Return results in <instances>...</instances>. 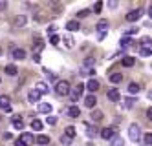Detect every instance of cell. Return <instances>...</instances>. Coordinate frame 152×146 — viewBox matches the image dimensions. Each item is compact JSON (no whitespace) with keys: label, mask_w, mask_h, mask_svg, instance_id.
Here are the masks:
<instances>
[{"label":"cell","mask_w":152,"mask_h":146,"mask_svg":"<svg viewBox=\"0 0 152 146\" xmlns=\"http://www.w3.org/2000/svg\"><path fill=\"white\" fill-rule=\"evenodd\" d=\"M55 93L59 97H66L70 93V82L68 81H57V84H55Z\"/></svg>","instance_id":"cell-2"},{"label":"cell","mask_w":152,"mask_h":146,"mask_svg":"<svg viewBox=\"0 0 152 146\" xmlns=\"http://www.w3.org/2000/svg\"><path fill=\"white\" fill-rule=\"evenodd\" d=\"M136 33H137V28H128V29L125 31V35L130 37V35H136Z\"/></svg>","instance_id":"cell-39"},{"label":"cell","mask_w":152,"mask_h":146,"mask_svg":"<svg viewBox=\"0 0 152 146\" xmlns=\"http://www.w3.org/2000/svg\"><path fill=\"white\" fill-rule=\"evenodd\" d=\"M128 139L137 142L141 139V126L137 124V122H132V124L128 126Z\"/></svg>","instance_id":"cell-1"},{"label":"cell","mask_w":152,"mask_h":146,"mask_svg":"<svg viewBox=\"0 0 152 146\" xmlns=\"http://www.w3.org/2000/svg\"><path fill=\"white\" fill-rule=\"evenodd\" d=\"M83 89H84V86L83 84H77L75 88H70V99H72V102H77V100L81 99V95H83Z\"/></svg>","instance_id":"cell-3"},{"label":"cell","mask_w":152,"mask_h":146,"mask_svg":"<svg viewBox=\"0 0 152 146\" xmlns=\"http://www.w3.org/2000/svg\"><path fill=\"white\" fill-rule=\"evenodd\" d=\"M106 97H108V99H110V100H112V102H119V100H121V95H119V92H117V89H115V88H112V89H110V92H108V93H106Z\"/></svg>","instance_id":"cell-13"},{"label":"cell","mask_w":152,"mask_h":146,"mask_svg":"<svg viewBox=\"0 0 152 146\" xmlns=\"http://www.w3.org/2000/svg\"><path fill=\"white\" fill-rule=\"evenodd\" d=\"M33 48H35V51H33V53H40L42 49H44V42H42V38H37V40H35Z\"/></svg>","instance_id":"cell-26"},{"label":"cell","mask_w":152,"mask_h":146,"mask_svg":"<svg viewBox=\"0 0 152 146\" xmlns=\"http://www.w3.org/2000/svg\"><path fill=\"white\" fill-rule=\"evenodd\" d=\"M15 146H26V144L20 141V139H17V141H15Z\"/></svg>","instance_id":"cell-47"},{"label":"cell","mask_w":152,"mask_h":146,"mask_svg":"<svg viewBox=\"0 0 152 146\" xmlns=\"http://www.w3.org/2000/svg\"><path fill=\"white\" fill-rule=\"evenodd\" d=\"M88 15H90V9H83V11L77 13V18H84V17H88Z\"/></svg>","instance_id":"cell-38"},{"label":"cell","mask_w":152,"mask_h":146,"mask_svg":"<svg viewBox=\"0 0 152 146\" xmlns=\"http://www.w3.org/2000/svg\"><path fill=\"white\" fill-rule=\"evenodd\" d=\"M150 48H139V55L141 57H150Z\"/></svg>","instance_id":"cell-34"},{"label":"cell","mask_w":152,"mask_h":146,"mask_svg":"<svg viewBox=\"0 0 152 146\" xmlns=\"http://www.w3.org/2000/svg\"><path fill=\"white\" fill-rule=\"evenodd\" d=\"M123 102H125V108H132V106H134V102H136V100L128 97V99H125V100H123Z\"/></svg>","instance_id":"cell-37"},{"label":"cell","mask_w":152,"mask_h":146,"mask_svg":"<svg viewBox=\"0 0 152 146\" xmlns=\"http://www.w3.org/2000/svg\"><path fill=\"white\" fill-rule=\"evenodd\" d=\"M119 44H121V48H123V49H126V48H130V46H132L134 42L130 40L128 37H125V38H121V42H119Z\"/></svg>","instance_id":"cell-31"},{"label":"cell","mask_w":152,"mask_h":146,"mask_svg":"<svg viewBox=\"0 0 152 146\" xmlns=\"http://www.w3.org/2000/svg\"><path fill=\"white\" fill-rule=\"evenodd\" d=\"M44 75H46V78H48L50 82H53V81H57V75L53 73V71H50V70H46V68H44Z\"/></svg>","instance_id":"cell-32"},{"label":"cell","mask_w":152,"mask_h":146,"mask_svg":"<svg viewBox=\"0 0 152 146\" xmlns=\"http://www.w3.org/2000/svg\"><path fill=\"white\" fill-rule=\"evenodd\" d=\"M66 113H68L72 119H79V117H81V110H79V106H70Z\"/></svg>","instance_id":"cell-14"},{"label":"cell","mask_w":152,"mask_h":146,"mask_svg":"<svg viewBox=\"0 0 152 146\" xmlns=\"http://www.w3.org/2000/svg\"><path fill=\"white\" fill-rule=\"evenodd\" d=\"M13 128L20 130V131L24 130V122H22V119H20V115H13Z\"/></svg>","instance_id":"cell-17"},{"label":"cell","mask_w":152,"mask_h":146,"mask_svg":"<svg viewBox=\"0 0 152 146\" xmlns=\"http://www.w3.org/2000/svg\"><path fill=\"white\" fill-rule=\"evenodd\" d=\"M66 29H68V31H79L81 26H79L77 20H70V22H66Z\"/></svg>","instance_id":"cell-20"},{"label":"cell","mask_w":152,"mask_h":146,"mask_svg":"<svg viewBox=\"0 0 152 146\" xmlns=\"http://www.w3.org/2000/svg\"><path fill=\"white\" fill-rule=\"evenodd\" d=\"M61 142H62V144H70V142H72V139H68L66 135H62V137H61Z\"/></svg>","instance_id":"cell-43"},{"label":"cell","mask_w":152,"mask_h":146,"mask_svg":"<svg viewBox=\"0 0 152 146\" xmlns=\"http://www.w3.org/2000/svg\"><path fill=\"white\" fill-rule=\"evenodd\" d=\"M101 9H103V2H97V4L94 6V11H95V13H101Z\"/></svg>","instance_id":"cell-42"},{"label":"cell","mask_w":152,"mask_h":146,"mask_svg":"<svg viewBox=\"0 0 152 146\" xmlns=\"http://www.w3.org/2000/svg\"><path fill=\"white\" fill-rule=\"evenodd\" d=\"M2 137H4V141H11V139H13V135H11V133H4Z\"/></svg>","instance_id":"cell-46"},{"label":"cell","mask_w":152,"mask_h":146,"mask_svg":"<svg viewBox=\"0 0 152 146\" xmlns=\"http://www.w3.org/2000/svg\"><path fill=\"white\" fill-rule=\"evenodd\" d=\"M95 104H97V97H95L94 93L86 95V99H84V106H86V108H95Z\"/></svg>","instance_id":"cell-10"},{"label":"cell","mask_w":152,"mask_h":146,"mask_svg":"<svg viewBox=\"0 0 152 146\" xmlns=\"http://www.w3.org/2000/svg\"><path fill=\"white\" fill-rule=\"evenodd\" d=\"M55 29H57V26H50L48 28V35H55Z\"/></svg>","instance_id":"cell-45"},{"label":"cell","mask_w":152,"mask_h":146,"mask_svg":"<svg viewBox=\"0 0 152 146\" xmlns=\"http://www.w3.org/2000/svg\"><path fill=\"white\" fill-rule=\"evenodd\" d=\"M6 73H7L9 77H15V75L18 73V70H17V66H15V64H9V66H6Z\"/></svg>","instance_id":"cell-25"},{"label":"cell","mask_w":152,"mask_h":146,"mask_svg":"<svg viewBox=\"0 0 152 146\" xmlns=\"http://www.w3.org/2000/svg\"><path fill=\"white\" fill-rule=\"evenodd\" d=\"M90 117H92V121H94V122H101L104 115H103V111H101V110H94Z\"/></svg>","instance_id":"cell-21"},{"label":"cell","mask_w":152,"mask_h":146,"mask_svg":"<svg viewBox=\"0 0 152 146\" xmlns=\"http://www.w3.org/2000/svg\"><path fill=\"white\" fill-rule=\"evenodd\" d=\"M108 26H110V24H108V20H106V18H101V20L95 24V29L99 31V33H106V31H108Z\"/></svg>","instance_id":"cell-8"},{"label":"cell","mask_w":152,"mask_h":146,"mask_svg":"<svg viewBox=\"0 0 152 146\" xmlns=\"http://www.w3.org/2000/svg\"><path fill=\"white\" fill-rule=\"evenodd\" d=\"M6 7H7V4H6V2H0V9H6Z\"/></svg>","instance_id":"cell-49"},{"label":"cell","mask_w":152,"mask_h":146,"mask_svg":"<svg viewBox=\"0 0 152 146\" xmlns=\"http://www.w3.org/2000/svg\"><path fill=\"white\" fill-rule=\"evenodd\" d=\"M94 64H95V59H92V57H88V59L84 60V66H86V68H88V66H94ZM86 68H84V70H86Z\"/></svg>","instance_id":"cell-41"},{"label":"cell","mask_w":152,"mask_h":146,"mask_svg":"<svg viewBox=\"0 0 152 146\" xmlns=\"http://www.w3.org/2000/svg\"><path fill=\"white\" fill-rule=\"evenodd\" d=\"M35 142L40 144V146H46V144H50V137L48 135H37L35 137Z\"/></svg>","instance_id":"cell-24"},{"label":"cell","mask_w":152,"mask_h":146,"mask_svg":"<svg viewBox=\"0 0 152 146\" xmlns=\"http://www.w3.org/2000/svg\"><path fill=\"white\" fill-rule=\"evenodd\" d=\"M59 40H61V37H59V35H51V37H50V44H53V46H57Z\"/></svg>","instance_id":"cell-36"},{"label":"cell","mask_w":152,"mask_h":146,"mask_svg":"<svg viewBox=\"0 0 152 146\" xmlns=\"http://www.w3.org/2000/svg\"><path fill=\"white\" fill-rule=\"evenodd\" d=\"M99 135H101V137H103L104 141H110V139H112V137L115 135V130H114L112 126H108V128H103V130L99 131Z\"/></svg>","instance_id":"cell-4"},{"label":"cell","mask_w":152,"mask_h":146,"mask_svg":"<svg viewBox=\"0 0 152 146\" xmlns=\"http://www.w3.org/2000/svg\"><path fill=\"white\" fill-rule=\"evenodd\" d=\"M26 20H28L26 15H18V17L15 18V22H13V26H15V28H22V26L26 24Z\"/></svg>","instance_id":"cell-22"},{"label":"cell","mask_w":152,"mask_h":146,"mask_svg":"<svg viewBox=\"0 0 152 146\" xmlns=\"http://www.w3.org/2000/svg\"><path fill=\"white\" fill-rule=\"evenodd\" d=\"M35 89H37L40 95H44V93H48V92H50V88H48V84H46V82H37Z\"/></svg>","instance_id":"cell-19"},{"label":"cell","mask_w":152,"mask_h":146,"mask_svg":"<svg viewBox=\"0 0 152 146\" xmlns=\"http://www.w3.org/2000/svg\"><path fill=\"white\" fill-rule=\"evenodd\" d=\"M40 97H42V95H40V93L37 92V89H31V92L28 93V100H29L31 104H35V102H39V100H40Z\"/></svg>","instance_id":"cell-11"},{"label":"cell","mask_w":152,"mask_h":146,"mask_svg":"<svg viewBox=\"0 0 152 146\" xmlns=\"http://www.w3.org/2000/svg\"><path fill=\"white\" fill-rule=\"evenodd\" d=\"M11 57H13L15 60H24V59H26V51H24L22 48H13Z\"/></svg>","instance_id":"cell-7"},{"label":"cell","mask_w":152,"mask_h":146,"mask_svg":"<svg viewBox=\"0 0 152 146\" xmlns=\"http://www.w3.org/2000/svg\"><path fill=\"white\" fill-rule=\"evenodd\" d=\"M0 110L4 111H11V104H9V97L0 95Z\"/></svg>","instance_id":"cell-9"},{"label":"cell","mask_w":152,"mask_h":146,"mask_svg":"<svg viewBox=\"0 0 152 146\" xmlns=\"http://www.w3.org/2000/svg\"><path fill=\"white\" fill-rule=\"evenodd\" d=\"M0 55H2V49H0Z\"/></svg>","instance_id":"cell-50"},{"label":"cell","mask_w":152,"mask_h":146,"mask_svg":"<svg viewBox=\"0 0 152 146\" xmlns=\"http://www.w3.org/2000/svg\"><path fill=\"white\" fill-rule=\"evenodd\" d=\"M86 88H88L92 93H95L97 89L101 88V84H99V81H95V78H90V81H88V84H86Z\"/></svg>","instance_id":"cell-16"},{"label":"cell","mask_w":152,"mask_h":146,"mask_svg":"<svg viewBox=\"0 0 152 146\" xmlns=\"http://www.w3.org/2000/svg\"><path fill=\"white\" fill-rule=\"evenodd\" d=\"M64 135H66L68 139H73V137H75V128H73V126H68L66 131H64Z\"/></svg>","instance_id":"cell-33"},{"label":"cell","mask_w":152,"mask_h":146,"mask_svg":"<svg viewBox=\"0 0 152 146\" xmlns=\"http://www.w3.org/2000/svg\"><path fill=\"white\" fill-rule=\"evenodd\" d=\"M18 139L22 141L26 146H31V144L35 142V135H31L29 131H24V133H20V137H18Z\"/></svg>","instance_id":"cell-6"},{"label":"cell","mask_w":152,"mask_h":146,"mask_svg":"<svg viewBox=\"0 0 152 146\" xmlns=\"http://www.w3.org/2000/svg\"><path fill=\"white\" fill-rule=\"evenodd\" d=\"M139 89H141V88H139L137 82H130V84H128V93H132V95H134V93H139Z\"/></svg>","instance_id":"cell-27"},{"label":"cell","mask_w":152,"mask_h":146,"mask_svg":"<svg viewBox=\"0 0 152 146\" xmlns=\"http://www.w3.org/2000/svg\"><path fill=\"white\" fill-rule=\"evenodd\" d=\"M147 119H152V110H150V108L147 110Z\"/></svg>","instance_id":"cell-48"},{"label":"cell","mask_w":152,"mask_h":146,"mask_svg":"<svg viewBox=\"0 0 152 146\" xmlns=\"http://www.w3.org/2000/svg\"><path fill=\"white\" fill-rule=\"evenodd\" d=\"M46 124H50V126L57 124V117H53V115H48V117H46Z\"/></svg>","instance_id":"cell-35"},{"label":"cell","mask_w":152,"mask_h":146,"mask_svg":"<svg viewBox=\"0 0 152 146\" xmlns=\"http://www.w3.org/2000/svg\"><path fill=\"white\" fill-rule=\"evenodd\" d=\"M143 141H145L147 146H150V144H152V133H145V139H143Z\"/></svg>","instance_id":"cell-40"},{"label":"cell","mask_w":152,"mask_h":146,"mask_svg":"<svg viewBox=\"0 0 152 146\" xmlns=\"http://www.w3.org/2000/svg\"><path fill=\"white\" fill-rule=\"evenodd\" d=\"M134 62H136L134 57H123V66H125V68H132Z\"/></svg>","instance_id":"cell-29"},{"label":"cell","mask_w":152,"mask_h":146,"mask_svg":"<svg viewBox=\"0 0 152 146\" xmlns=\"http://www.w3.org/2000/svg\"><path fill=\"white\" fill-rule=\"evenodd\" d=\"M51 110H53L51 104H46V102H40V104H39V111H40V113H48V115H50Z\"/></svg>","instance_id":"cell-23"},{"label":"cell","mask_w":152,"mask_h":146,"mask_svg":"<svg viewBox=\"0 0 152 146\" xmlns=\"http://www.w3.org/2000/svg\"><path fill=\"white\" fill-rule=\"evenodd\" d=\"M84 128H86V137L94 139V137L99 135V131H97V128H95V126H92V124H84Z\"/></svg>","instance_id":"cell-12"},{"label":"cell","mask_w":152,"mask_h":146,"mask_svg":"<svg viewBox=\"0 0 152 146\" xmlns=\"http://www.w3.org/2000/svg\"><path fill=\"white\" fill-rule=\"evenodd\" d=\"M31 130H33V131H40L42 130V122L39 119H33V121H31Z\"/></svg>","instance_id":"cell-28"},{"label":"cell","mask_w":152,"mask_h":146,"mask_svg":"<svg viewBox=\"0 0 152 146\" xmlns=\"http://www.w3.org/2000/svg\"><path fill=\"white\" fill-rule=\"evenodd\" d=\"M0 82H2V78H0Z\"/></svg>","instance_id":"cell-51"},{"label":"cell","mask_w":152,"mask_h":146,"mask_svg":"<svg viewBox=\"0 0 152 146\" xmlns=\"http://www.w3.org/2000/svg\"><path fill=\"white\" fill-rule=\"evenodd\" d=\"M62 42H64V46H66L68 49H72V48L75 46V40H73V37L70 35V33H66V35L62 37Z\"/></svg>","instance_id":"cell-15"},{"label":"cell","mask_w":152,"mask_h":146,"mask_svg":"<svg viewBox=\"0 0 152 146\" xmlns=\"http://www.w3.org/2000/svg\"><path fill=\"white\" fill-rule=\"evenodd\" d=\"M33 62L40 64V53H33Z\"/></svg>","instance_id":"cell-44"},{"label":"cell","mask_w":152,"mask_h":146,"mask_svg":"<svg viewBox=\"0 0 152 146\" xmlns=\"http://www.w3.org/2000/svg\"><path fill=\"white\" fill-rule=\"evenodd\" d=\"M110 146H125V139H123L121 135H117V133H115V135L110 139Z\"/></svg>","instance_id":"cell-18"},{"label":"cell","mask_w":152,"mask_h":146,"mask_svg":"<svg viewBox=\"0 0 152 146\" xmlns=\"http://www.w3.org/2000/svg\"><path fill=\"white\" fill-rule=\"evenodd\" d=\"M121 81H123V73H112L110 75V82L117 84V82H121Z\"/></svg>","instance_id":"cell-30"},{"label":"cell","mask_w":152,"mask_h":146,"mask_svg":"<svg viewBox=\"0 0 152 146\" xmlns=\"http://www.w3.org/2000/svg\"><path fill=\"white\" fill-rule=\"evenodd\" d=\"M141 15H143V9H132V11L126 15V20H128V22H137V20L141 18Z\"/></svg>","instance_id":"cell-5"}]
</instances>
